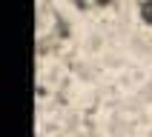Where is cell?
<instances>
[{
	"label": "cell",
	"instance_id": "cell-1",
	"mask_svg": "<svg viewBox=\"0 0 152 137\" xmlns=\"http://www.w3.org/2000/svg\"><path fill=\"white\" fill-rule=\"evenodd\" d=\"M138 12H141V20H144L146 26H152V0H144Z\"/></svg>",
	"mask_w": 152,
	"mask_h": 137
}]
</instances>
